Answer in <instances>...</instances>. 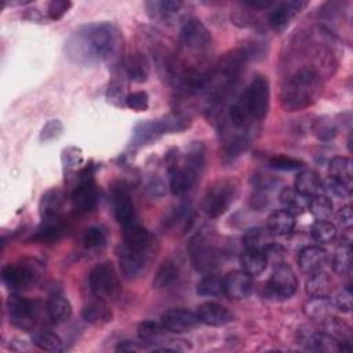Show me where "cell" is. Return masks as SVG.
I'll use <instances>...</instances> for the list:
<instances>
[{"instance_id": "1", "label": "cell", "mask_w": 353, "mask_h": 353, "mask_svg": "<svg viewBox=\"0 0 353 353\" xmlns=\"http://www.w3.org/2000/svg\"><path fill=\"white\" fill-rule=\"evenodd\" d=\"M120 44L119 29L112 22H92L74 30L66 44L68 58L76 63L91 65L106 61Z\"/></svg>"}, {"instance_id": "2", "label": "cell", "mask_w": 353, "mask_h": 353, "mask_svg": "<svg viewBox=\"0 0 353 353\" xmlns=\"http://www.w3.org/2000/svg\"><path fill=\"white\" fill-rule=\"evenodd\" d=\"M323 90L321 76L313 68H301L283 85L280 103L284 110L295 112L313 105Z\"/></svg>"}, {"instance_id": "3", "label": "cell", "mask_w": 353, "mask_h": 353, "mask_svg": "<svg viewBox=\"0 0 353 353\" xmlns=\"http://www.w3.org/2000/svg\"><path fill=\"white\" fill-rule=\"evenodd\" d=\"M252 121L266 117L270 105V88L265 76H255L237 99Z\"/></svg>"}, {"instance_id": "4", "label": "cell", "mask_w": 353, "mask_h": 353, "mask_svg": "<svg viewBox=\"0 0 353 353\" xmlns=\"http://www.w3.org/2000/svg\"><path fill=\"white\" fill-rule=\"evenodd\" d=\"M43 273V263L28 258L19 263H10L1 270V281L11 291H22L34 285Z\"/></svg>"}, {"instance_id": "5", "label": "cell", "mask_w": 353, "mask_h": 353, "mask_svg": "<svg viewBox=\"0 0 353 353\" xmlns=\"http://www.w3.org/2000/svg\"><path fill=\"white\" fill-rule=\"evenodd\" d=\"M236 196V185L229 179H219L208 186L201 208L208 218H218L228 211Z\"/></svg>"}, {"instance_id": "6", "label": "cell", "mask_w": 353, "mask_h": 353, "mask_svg": "<svg viewBox=\"0 0 353 353\" xmlns=\"http://www.w3.org/2000/svg\"><path fill=\"white\" fill-rule=\"evenodd\" d=\"M10 323L23 331H32L40 319V303L19 294H11L7 299Z\"/></svg>"}, {"instance_id": "7", "label": "cell", "mask_w": 353, "mask_h": 353, "mask_svg": "<svg viewBox=\"0 0 353 353\" xmlns=\"http://www.w3.org/2000/svg\"><path fill=\"white\" fill-rule=\"evenodd\" d=\"M90 290L95 298L102 301L114 299L120 292V280L110 262H102L92 268L88 276Z\"/></svg>"}, {"instance_id": "8", "label": "cell", "mask_w": 353, "mask_h": 353, "mask_svg": "<svg viewBox=\"0 0 353 353\" xmlns=\"http://www.w3.org/2000/svg\"><path fill=\"white\" fill-rule=\"evenodd\" d=\"M99 200V192L94 179V171L91 167L84 168L80 172L79 181L72 192V203L79 212L87 214L95 210Z\"/></svg>"}, {"instance_id": "9", "label": "cell", "mask_w": 353, "mask_h": 353, "mask_svg": "<svg viewBox=\"0 0 353 353\" xmlns=\"http://www.w3.org/2000/svg\"><path fill=\"white\" fill-rule=\"evenodd\" d=\"M179 41L185 51L201 55L210 50L212 39L210 30L201 21L189 19L181 28Z\"/></svg>"}, {"instance_id": "10", "label": "cell", "mask_w": 353, "mask_h": 353, "mask_svg": "<svg viewBox=\"0 0 353 353\" xmlns=\"http://www.w3.org/2000/svg\"><path fill=\"white\" fill-rule=\"evenodd\" d=\"M193 266L203 273H211L218 265V252L214 244L203 234H197L189 244Z\"/></svg>"}, {"instance_id": "11", "label": "cell", "mask_w": 353, "mask_h": 353, "mask_svg": "<svg viewBox=\"0 0 353 353\" xmlns=\"http://www.w3.org/2000/svg\"><path fill=\"white\" fill-rule=\"evenodd\" d=\"M266 288L269 294L274 298H280V299L291 298L298 288V280L291 266H288L284 262L274 266V270L266 284Z\"/></svg>"}, {"instance_id": "12", "label": "cell", "mask_w": 353, "mask_h": 353, "mask_svg": "<svg viewBox=\"0 0 353 353\" xmlns=\"http://www.w3.org/2000/svg\"><path fill=\"white\" fill-rule=\"evenodd\" d=\"M160 323L168 332L183 334L199 327L200 320L197 313L183 307H171L161 314Z\"/></svg>"}, {"instance_id": "13", "label": "cell", "mask_w": 353, "mask_h": 353, "mask_svg": "<svg viewBox=\"0 0 353 353\" xmlns=\"http://www.w3.org/2000/svg\"><path fill=\"white\" fill-rule=\"evenodd\" d=\"M150 250H131L125 245L119 252V263L125 279L134 280L139 277L149 263Z\"/></svg>"}, {"instance_id": "14", "label": "cell", "mask_w": 353, "mask_h": 353, "mask_svg": "<svg viewBox=\"0 0 353 353\" xmlns=\"http://www.w3.org/2000/svg\"><path fill=\"white\" fill-rule=\"evenodd\" d=\"M307 6V1L302 0H290L276 3L273 10L269 14V26L274 32H283L288 28L291 21Z\"/></svg>"}, {"instance_id": "15", "label": "cell", "mask_w": 353, "mask_h": 353, "mask_svg": "<svg viewBox=\"0 0 353 353\" xmlns=\"http://www.w3.org/2000/svg\"><path fill=\"white\" fill-rule=\"evenodd\" d=\"M110 200H112L114 216L119 221V223L125 226V225L135 222V219H137L135 207H134V203L131 200L128 190L124 186L120 185V186L113 188L112 193H110Z\"/></svg>"}, {"instance_id": "16", "label": "cell", "mask_w": 353, "mask_h": 353, "mask_svg": "<svg viewBox=\"0 0 353 353\" xmlns=\"http://www.w3.org/2000/svg\"><path fill=\"white\" fill-rule=\"evenodd\" d=\"M196 172L189 170L182 163H171L168 167V181H170V189L174 196L182 197L185 196L196 183L197 178Z\"/></svg>"}, {"instance_id": "17", "label": "cell", "mask_w": 353, "mask_h": 353, "mask_svg": "<svg viewBox=\"0 0 353 353\" xmlns=\"http://www.w3.org/2000/svg\"><path fill=\"white\" fill-rule=\"evenodd\" d=\"M164 134H167V128L163 117L156 120H142L134 127L131 145L134 148H141L159 139Z\"/></svg>"}, {"instance_id": "18", "label": "cell", "mask_w": 353, "mask_h": 353, "mask_svg": "<svg viewBox=\"0 0 353 353\" xmlns=\"http://www.w3.org/2000/svg\"><path fill=\"white\" fill-rule=\"evenodd\" d=\"M254 290L252 277L243 270H234L223 277V292L233 299H244Z\"/></svg>"}, {"instance_id": "19", "label": "cell", "mask_w": 353, "mask_h": 353, "mask_svg": "<svg viewBox=\"0 0 353 353\" xmlns=\"http://www.w3.org/2000/svg\"><path fill=\"white\" fill-rule=\"evenodd\" d=\"M197 316L200 323H204L211 327H222L233 320L232 312L216 302H204L197 307Z\"/></svg>"}, {"instance_id": "20", "label": "cell", "mask_w": 353, "mask_h": 353, "mask_svg": "<svg viewBox=\"0 0 353 353\" xmlns=\"http://www.w3.org/2000/svg\"><path fill=\"white\" fill-rule=\"evenodd\" d=\"M328 261V254L324 248L319 245H307L301 250L298 256V265L301 270L306 274H312L314 272L323 270Z\"/></svg>"}, {"instance_id": "21", "label": "cell", "mask_w": 353, "mask_h": 353, "mask_svg": "<svg viewBox=\"0 0 353 353\" xmlns=\"http://www.w3.org/2000/svg\"><path fill=\"white\" fill-rule=\"evenodd\" d=\"M148 14L161 22H174L178 14L181 12L183 3L179 0H164V1H148L146 4Z\"/></svg>"}, {"instance_id": "22", "label": "cell", "mask_w": 353, "mask_h": 353, "mask_svg": "<svg viewBox=\"0 0 353 353\" xmlns=\"http://www.w3.org/2000/svg\"><path fill=\"white\" fill-rule=\"evenodd\" d=\"M123 241L131 250H150L152 236L146 228L134 222L123 226Z\"/></svg>"}, {"instance_id": "23", "label": "cell", "mask_w": 353, "mask_h": 353, "mask_svg": "<svg viewBox=\"0 0 353 353\" xmlns=\"http://www.w3.org/2000/svg\"><path fill=\"white\" fill-rule=\"evenodd\" d=\"M65 193L58 188L47 190L39 203V211L41 218H57L61 216L65 205Z\"/></svg>"}, {"instance_id": "24", "label": "cell", "mask_w": 353, "mask_h": 353, "mask_svg": "<svg viewBox=\"0 0 353 353\" xmlns=\"http://www.w3.org/2000/svg\"><path fill=\"white\" fill-rule=\"evenodd\" d=\"M81 317L91 325H105L112 321L113 313L106 301L98 299L85 303L81 309Z\"/></svg>"}, {"instance_id": "25", "label": "cell", "mask_w": 353, "mask_h": 353, "mask_svg": "<svg viewBox=\"0 0 353 353\" xmlns=\"http://www.w3.org/2000/svg\"><path fill=\"white\" fill-rule=\"evenodd\" d=\"M299 193L306 197H314L324 194V181L313 170H305L295 178V186Z\"/></svg>"}, {"instance_id": "26", "label": "cell", "mask_w": 353, "mask_h": 353, "mask_svg": "<svg viewBox=\"0 0 353 353\" xmlns=\"http://www.w3.org/2000/svg\"><path fill=\"white\" fill-rule=\"evenodd\" d=\"M46 310H47L50 320H52L57 324L66 323L72 317V313H73L69 299L59 292L51 294L48 296Z\"/></svg>"}, {"instance_id": "27", "label": "cell", "mask_w": 353, "mask_h": 353, "mask_svg": "<svg viewBox=\"0 0 353 353\" xmlns=\"http://www.w3.org/2000/svg\"><path fill=\"white\" fill-rule=\"evenodd\" d=\"M295 228V215L288 210L273 211L268 218V230L273 236H287Z\"/></svg>"}, {"instance_id": "28", "label": "cell", "mask_w": 353, "mask_h": 353, "mask_svg": "<svg viewBox=\"0 0 353 353\" xmlns=\"http://www.w3.org/2000/svg\"><path fill=\"white\" fill-rule=\"evenodd\" d=\"M305 313L319 323L334 316V302L328 296H310L305 303Z\"/></svg>"}, {"instance_id": "29", "label": "cell", "mask_w": 353, "mask_h": 353, "mask_svg": "<svg viewBox=\"0 0 353 353\" xmlns=\"http://www.w3.org/2000/svg\"><path fill=\"white\" fill-rule=\"evenodd\" d=\"M125 74L135 83H145L149 76V62L142 52H132L125 59Z\"/></svg>"}, {"instance_id": "30", "label": "cell", "mask_w": 353, "mask_h": 353, "mask_svg": "<svg viewBox=\"0 0 353 353\" xmlns=\"http://www.w3.org/2000/svg\"><path fill=\"white\" fill-rule=\"evenodd\" d=\"M63 232V222L61 216L57 218H41V223L37 228L32 240L39 243L57 241Z\"/></svg>"}, {"instance_id": "31", "label": "cell", "mask_w": 353, "mask_h": 353, "mask_svg": "<svg viewBox=\"0 0 353 353\" xmlns=\"http://www.w3.org/2000/svg\"><path fill=\"white\" fill-rule=\"evenodd\" d=\"M330 171V178L343 183L349 189H352L353 183V167H352V160L347 157H334L330 161L328 165Z\"/></svg>"}, {"instance_id": "32", "label": "cell", "mask_w": 353, "mask_h": 353, "mask_svg": "<svg viewBox=\"0 0 353 353\" xmlns=\"http://www.w3.org/2000/svg\"><path fill=\"white\" fill-rule=\"evenodd\" d=\"M179 265L174 259H165L157 269L154 279H153V285L156 288H168L174 285L178 279H179Z\"/></svg>"}, {"instance_id": "33", "label": "cell", "mask_w": 353, "mask_h": 353, "mask_svg": "<svg viewBox=\"0 0 353 353\" xmlns=\"http://www.w3.org/2000/svg\"><path fill=\"white\" fill-rule=\"evenodd\" d=\"M240 265L243 272H245L251 277H255V276H259L266 269L268 261L262 251L245 250L240 255Z\"/></svg>"}, {"instance_id": "34", "label": "cell", "mask_w": 353, "mask_h": 353, "mask_svg": "<svg viewBox=\"0 0 353 353\" xmlns=\"http://www.w3.org/2000/svg\"><path fill=\"white\" fill-rule=\"evenodd\" d=\"M273 234L263 228H251L243 236V244L245 250L263 251L269 244L273 243Z\"/></svg>"}, {"instance_id": "35", "label": "cell", "mask_w": 353, "mask_h": 353, "mask_svg": "<svg viewBox=\"0 0 353 353\" xmlns=\"http://www.w3.org/2000/svg\"><path fill=\"white\" fill-rule=\"evenodd\" d=\"M320 324H321V331L327 332L328 335L335 338L338 342L353 341V334H352L350 325L346 324L345 321H342L341 319L331 316V317L325 319L324 321H321Z\"/></svg>"}, {"instance_id": "36", "label": "cell", "mask_w": 353, "mask_h": 353, "mask_svg": "<svg viewBox=\"0 0 353 353\" xmlns=\"http://www.w3.org/2000/svg\"><path fill=\"white\" fill-rule=\"evenodd\" d=\"M279 199L285 205V210H288L292 214L307 210L309 200H310V197L303 196L295 188H288V186L280 192Z\"/></svg>"}, {"instance_id": "37", "label": "cell", "mask_w": 353, "mask_h": 353, "mask_svg": "<svg viewBox=\"0 0 353 353\" xmlns=\"http://www.w3.org/2000/svg\"><path fill=\"white\" fill-rule=\"evenodd\" d=\"M32 342L41 350L46 352H61L63 350L62 339L50 330H36L32 334Z\"/></svg>"}, {"instance_id": "38", "label": "cell", "mask_w": 353, "mask_h": 353, "mask_svg": "<svg viewBox=\"0 0 353 353\" xmlns=\"http://www.w3.org/2000/svg\"><path fill=\"white\" fill-rule=\"evenodd\" d=\"M312 132L319 141H331L338 134V124L331 116H319L312 123Z\"/></svg>"}, {"instance_id": "39", "label": "cell", "mask_w": 353, "mask_h": 353, "mask_svg": "<svg viewBox=\"0 0 353 353\" xmlns=\"http://www.w3.org/2000/svg\"><path fill=\"white\" fill-rule=\"evenodd\" d=\"M331 279L330 276L323 272H314L309 274V279L306 280V292L309 296H328V292L331 290Z\"/></svg>"}, {"instance_id": "40", "label": "cell", "mask_w": 353, "mask_h": 353, "mask_svg": "<svg viewBox=\"0 0 353 353\" xmlns=\"http://www.w3.org/2000/svg\"><path fill=\"white\" fill-rule=\"evenodd\" d=\"M307 210L310 211V214L316 221H330L334 212V204L328 196L319 194V196L310 197Z\"/></svg>"}, {"instance_id": "41", "label": "cell", "mask_w": 353, "mask_h": 353, "mask_svg": "<svg viewBox=\"0 0 353 353\" xmlns=\"http://www.w3.org/2000/svg\"><path fill=\"white\" fill-rule=\"evenodd\" d=\"M165 328L163 327L161 323L153 321V320H146L139 323L137 334L141 342L145 343H154V342H161V339L165 335Z\"/></svg>"}, {"instance_id": "42", "label": "cell", "mask_w": 353, "mask_h": 353, "mask_svg": "<svg viewBox=\"0 0 353 353\" xmlns=\"http://www.w3.org/2000/svg\"><path fill=\"white\" fill-rule=\"evenodd\" d=\"M310 233L313 240L319 244H330L338 236V230L335 225L331 223L330 221H316L312 226Z\"/></svg>"}, {"instance_id": "43", "label": "cell", "mask_w": 353, "mask_h": 353, "mask_svg": "<svg viewBox=\"0 0 353 353\" xmlns=\"http://www.w3.org/2000/svg\"><path fill=\"white\" fill-rule=\"evenodd\" d=\"M197 294L203 296H218L223 292V279L216 274L208 273L197 283Z\"/></svg>"}, {"instance_id": "44", "label": "cell", "mask_w": 353, "mask_h": 353, "mask_svg": "<svg viewBox=\"0 0 353 353\" xmlns=\"http://www.w3.org/2000/svg\"><path fill=\"white\" fill-rule=\"evenodd\" d=\"M332 269L341 274L346 276L352 270V248L350 244H342L332 256Z\"/></svg>"}, {"instance_id": "45", "label": "cell", "mask_w": 353, "mask_h": 353, "mask_svg": "<svg viewBox=\"0 0 353 353\" xmlns=\"http://www.w3.org/2000/svg\"><path fill=\"white\" fill-rule=\"evenodd\" d=\"M106 244V232L101 226H91L83 236V245L87 250H98Z\"/></svg>"}, {"instance_id": "46", "label": "cell", "mask_w": 353, "mask_h": 353, "mask_svg": "<svg viewBox=\"0 0 353 353\" xmlns=\"http://www.w3.org/2000/svg\"><path fill=\"white\" fill-rule=\"evenodd\" d=\"M105 95H106V99L109 103L121 108V106H125V99H127L128 94H125L121 83L112 81V83H109Z\"/></svg>"}, {"instance_id": "47", "label": "cell", "mask_w": 353, "mask_h": 353, "mask_svg": "<svg viewBox=\"0 0 353 353\" xmlns=\"http://www.w3.org/2000/svg\"><path fill=\"white\" fill-rule=\"evenodd\" d=\"M269 165L279 171H294V170H299L303 165V163L294 157L279 154L269 160Z\"/></svg>"}, {"instance_id": "48", "label": "cell", "mask_w": 353, "mask_h": 353, "mask_svg": "<svg viewBox=\"0 0 353 353\" xmlns=\"http://www.w3.org/2000/svg\"><path fill=\"white\" fill-rule=\"evenodd\" d=\"M324 193H328L331 197H335L338 200H347L350 197L352 189L332 178H328L324 182Z\"/></svg>"}, {"instance_id": "49", "label": "cell", "mask_w": 353, "mask_h": 353, "mask_svg": "<svg viewBox=\"0 0 353 353\" xmlns=\"http://www.w3.org/2000/svg\"><path fill=\"white\" fill-rule=\"evenodd\" d=\"M125 106L135 112H145L149 108V97L146 91H135L127 95Z\"/></svg>"}, {"instance_id": "50", "label": "cell", "mask_w": 353, "mask_h": 353, "mask_svg": "<svg viewBox=\"0 0 353 353\" xmlns=\"http://www.w3.org/2000/svg\"><path fill=\"white\" fill-rule=\"evenodd\" d=\"M63 131V125L61 123V120H50L44 124V127L41 128L40 132V141L41 142H50L54 141L57 138L61 137Z\"/></svg>"}, {"instance_id": "51", "label": "cell", "mask_w": 353, "mask_h": 353, "mask_svg": "<svg viewBox=\"0 0 353 353\" xmlns=\"http://www.w3.org/2000/svg\"><path fill=\"white\" fill-rule=\"evenodd\" d=\"M72 7V3L69 0H51L47 7V14L51 21L61 19Z\"/></svg>"}, {"instance_id": "52", "label": "cell", "mask_w": 353, "mask_h": 353, "mask_svg": "<svg viewBox=\"0 0 353 353\" xmlns=\"http://www.w3.org/2000/svg\"><path fill=\"white\" fill-rule=\"evenodd\" d=\"M62 163H63V167L66 170L76 168L77 165H80L83 163L81 150L79 148H74V146H69V148L63 149V152H62Z\"/></svg>"}, {"instance_id": "53", "label": "cell", "mask_w": 353, "mask_h": 353, "mask_svg": "<svg viewBox=\"0 0 353 353\" xmlns=\"http://www.w3.org/2000/svg\"><path fill=\"white\" fill-rule=\"evenodd\" d=\"M334 306L335 309L343 312V313H349L352 310V288L347 285L345 288H342L335 299H334Z\"/></svg>"}, {"instance_id": "54", "label": "cell", "mask_w": 353, "mask_h": 353, "mask_svg": "<svg viewBox=\"0 0 353 353\" xmlns=\"http://www.w3.org/2000/svg\"><path fill=\"white\" fill-rule=\"evenodd\" d=\"M145 190L152 197H161L165 194V183L160 176L152 175L145 183Z\"/></svg>"}, {"instance_id": "55", "label": "cell", "mask_w": 353, "mask_h": 353, "mask_svg": "<svg viewBox=\"0 0 353 353\" xmlns=\"http://www.w3.org/2000/svg\"><path fill=\"white\" fill-rule=\"evenodd\" d=\"M262 252H263V255H265V258H266V261H268V265H269L270 262H273L274 266L283 263L284 250H283L281 245H279V244H276V243H272V244H269Z\"/></svg>"}, {"instance_id": "56", "label": "cell", "mask_w": 353, "mask_h": 353, "mask_svg": "<svg viewBox=\"0 0 353 353\" xmlns=\"http://www.w3.org/2000/svg\"><path fill=\"white\" fill-rule=\"evenodd\" d=\"M336 219H338V223L342 226V229H345L346 232H350L353 225V215H352L350 205L342 207L336 215Z\"/></svg>"}, {"instance_id": "57", "label": "cell", "mask_w": 353, "mask_h": 353, "mask_svg": "<svg viewBox=\"0 0 353 353\" xmlns=\"http://www.w3.org/2000/svg\"><path fill=\"white\" fill-rule=\"evenodd\" d=\"M244 4L251 7V8H256V10H268L270 7H274L276 1H272V0H248V1H244Z\"/></svg>"}, {"instance_id": "58", "label": "cell", "mask_w": 353, "mask_h": 353, "mask_svg": "<svg viewBox=\"0 0 353 353\" xmlns=\"http://www.w3.org/2000/svg\"><path fill=\"white\" fill-rule=\"evenodd\" d=\"M138 345L135 342H131V341H124V342H120V345L116 347L117 352H134V350H138Z\"/></svg>"}]
</instances>
